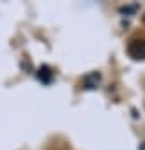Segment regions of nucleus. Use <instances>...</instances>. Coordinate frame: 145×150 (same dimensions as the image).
Masks as SVG:
<instances>
[{
	"instance_id": "1",
	"label": "nucleus",
	"mask_w": 145,
	"mask_h": 150,
	"mask_svg": "<svg viewBox=\"0 0 145 150\" xmlns=\"http://www.w3.org/2000/svg\"><path fill=\"white\" fill-rule=\"evenodd\" d=\"M127 53L134 60H145V41H133L127 46Z\"/></svg>"
}]
</instances>
